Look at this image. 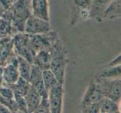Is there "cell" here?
<instances>
[{
  "label": "cell",
  "instance_id": "cell-1",
  "mask_svg": "<svg viewBox=\"0 0 121 113\" xmlns=\"http://www.w3.org/2000/svg\"><path fill=\"white\" fill-rule=\"evenodd\" d=\"M105 97L96 80H92L81 102L83 112H99L102 99Z\"/></svg>",
  "mask_w": 121,
  "mask_h": 113
},
{
  "label": "cell",
  "instance_id": "cell-2",
  "mask_svg": "<svg viewBox=\"0 0 121 113\" xmlns=\"http://www.w3.org/2000/svg\"><path fill=\"white\" fill-rule=\"evenodd\" d=\"M10 8L14 26L18 31L23 32L26 20L32 14L31 0H17Z\"/></svg>",
  "mask_w": 121,
  "mask_h": 113
},
{
  "label": "cell",
  "instance_id": "cell-3",
  "mask_svg": "<svg viewBox=\"0 0 121 113\" xmlns=\"http://www.w3.org/2000/svg\"><path fill=\"white\" fill-rule=\"evenodd\" d=\"M13 49L16 55L23 57L31 63H33L35 51L33 50L29 40V34L19 33L13 39Z\"/></svg>",
  "mask_w": 121,
  "mask_h": 113
},
{
  "label": "cell",
  "instance_id": "cell-4",
  "mask_svg": "<svg viewBox=\"0 0 121 113\" xmlns=\"http://www.w3.org/2000/svg\"><path fill=\"white\" fill-rule=\"evenodd\" d=\"M99 83L102 94L105 97L110 98L119 103L120 99V78H95Z\"/></svg>",
  "mask_w": 121,
  "mask_h": 113
},
{
  "label": "cell",
  "instance_id": "cell-5",
  "mask_svg": "<svg viewBox=\"0 0 121 113\" xmlns=\"http://www.w3.org/2000/svg\"><path fill=\"white\" fill-rule=\"evenodd\" d=\"M51 30V27L49 21L30 14L25 23L23 32L29 35H40L47 33Z\"/></svg>",
  "mask_w": 121,
  "mask_h": 113
},
{
  "label": "cell",
  "instance_id": "cell-6",
  "mask_svg": "<svg viewBox=\"0 0 121 113\" xmlns=\"http://www.w3.org/2000/svg\"><path fill=\"white\" fill-rule=\"evenodd\" d=\"M63 84L58 82L48 91V99L50 105V112L60 113L63 102Z\"/></svg>",
  "mask_w": 121,
  "mask_h": 113
},
{
  "label": "cell",
  "instance_id": "cell-7",
  "mask_svg": "<svg viewBox=\"0 0 121 113\" xmlns=\"http://www.w3.org/2000/svg\"><path fill=\"white\" fill-rule=\"evenodd\" d=\"M2 80L5 85L10 86L18 80L20 74L17 69V55L12 56L2 69Z\"/></svg>",
  "mask_w": 121,
  "mask_h": 113
},
{
  "label": "cell",
  "instance_id": "cell-8",
  "mask_svg": "<svg viewBox=\"0 0 121 113\" xmlns=\"http://www.w3.org/2000/svg\"><path fill=\"white\" fill-rule=\"evenodd\" d=\"M30 85L37 90L41 98L48 97V91L46 90L42 78V69L37 65L32 63L31 66V70L30 76L28 79Z\"/></svg>",
  "mask_w": 121,
  "mask_h": 113
},
{
  "label": "cell",
  "instance_id": "cell-9",
  "mask_svg": "<svg viewBox=\"0 0 121 113\" xmlns=\"http://www.w3.org/2000/svg\"><path fill=\"white\" fill-rule=\"evenodd\" d=\"M32 14L49 21L48 0H31Z\"/></svg>",
  "mask_w": 121,
  "mask_h": 113
},
{
  "label": "cell",
  "instance_id": "cell-10",
  "mask_svg": "<svg viewBox=\"0 0 121 113\" xmlns=\"http://www.w3.org/2000/svg\"><path fill=\"white\" fill-rule=\"evenodd\" d=\"M52 60V55L51 51V47L49 48H46L41 50L36 53L33 63L37 65L38 66L44 70L50 69V66H51V63Z\"/></svg>",
  "mask_w": 121,
  "mask_h": 113
},
{
  "label": "cell",
  "instance_id": "cell-11",
  "mask_svg": "<svg viewBox=\"0 0 121 113\" xmlns=\"http://www.w3.org/2000/svg\"><path fill=\"white\" fill-rule=\"evenodd\" d=\"M24 98L26 103L28 112H34L41 99V97L39 93L32 85H30L28 92L24 96Z\"/></svg>",
  "mask_w": 121,
  "mask_h": 113
},
{
  "label": "cell",
  "instance_id": "cell-12",
  "mask_svg": "<svg viewBox=\"0 0 121 113\" xmlns=\"http://www.w3.org/2000/svg\"><path fill=\"white\" fill-rule=\"evenodd\" d=\"M13 49V40L5 39L0 42V66H4L12 57L11 51Z\"/></svg>",
  "mask_w": 121,
  "mask_h": 113
},
{
  "label": "cell",
  "instance_id": "cell-13",
  "mask_svg": "<svg viewBox=\"0 0 121 113\" xmlns=\"http://www.w3.org/2000/svg\"><path fill=\"white\" fill-rule=\"evenodd\" d=\"M11 88L14 91V94L24 96L26 94L29 89L30 87V84L28 80L22 77H20L19 79L14 84L10 85Z\"/></svg>",
  "mask_w": 121,
  "mask_h": 113
},
{
  "label": "cell",
  "instance_id": "cell-14",
  "mask_svg": "<svg viewBox=\"0 0 121 113\" xmlns=\"http://www.w3.org/2000/svg\"><path fill=\"white\" fill-rule=\"evenodd\" d=\"M99 112L102 113H113L119 112L118 103L108 97H104L101 102Z\"/></svg>",
  "mask_w": 121,
  "mask_h": 113
},
{
  "label": "cell",
  "instance_id": "cell-15",
  "mask_svg": "<svg viewBox=\"0 0 121 113\" xmlns=\"http://www.w3.org/2000/svg\"><path fill=\"white\" fill-rule=\"evenodd\" d=\"M17 69L20 76L28 80L32 63L24 59L23 57L17 55Z\"/></svg>",
  "mask_w": 121,
  "mask_h": 113
},
{
  "label": "cell",
  "instance_id": "cell-16",
  "mask_svg": "<svg viewBox=\"0 0 121 113\" xmlns=\"http://www.w3.org/2000/svg\"><path fill=\"white\" fill-rule=\"evenodd\" d=\"M42 78L44 87L47 91H48L52 87H53L59 82L56 75H54V73L51 69L42 70Z\"/></svg>",
  "mask_w": 121,
  "mask_h": 113
},
{
  "label": "cell",
  "instance_id": "cell-17",
  "mask_svg": "<svg viewBox=\"0 0 121 113\" xmlns=\"http://www.w3.org/2000/svg\"><path fill=\"white\" fill-rule=\"evenodd\" d=\"M120 76V65L111 66L102 70L98 75L97 78H114Z\"/></svg>",
  "mask_w": 121,
  "mask_h": 113
},
{
  "label": "cell",
  "instance_id": "cell-18",
  "mask_svg": "<svg viewBox=\"0 0 121 113\" xmlns=\"http://www.w3.org/2000/svg\"><path fill=\"white\" fill-rule=\"evenodd\" d=\"M104 14L105 18H113L115 15L118 17L120 15V0H114L111 2V5H108L104 11Z\"/></svg>",
  "mask_w": 121,
  "mask_h": 113
},
{
  "label": "cell",
  "instance_id": "cell-19",
  "mask_svg": "<svg viewBox=\"0 0 121 113\" xmlns=\"http://www.w3.org/2000/svg\"><path fill=\"white\" fill-rule=\"evenodd\" d=\"M14 101L16 103L17 108V112H28L27 109V106L25 98L23 96L16 94H14Z\"/></svg>",
  "mask_w": 121,
  "mask_h": 113
},
{
  "label": "cell",
  "instance_id": "cell-20",
  "mask_svg": "<svg viewBox=\"0 0 121 113\" xmlns=\"http://www.w3.org/2000/svg\"><path fill=\"white\" fill-rule=\"evenodd\" d=\"M0 97L7 99H14V91L12 90L10 86L5 85V84H2L0 86Z\"/></svg>",
  "mask_w": 121,
  "mask_h": 113
},
{
  "label": "cell",
  "instance_id": "cell-21",
  "mask_svg": "<svg viewBox=\"0 0 121 113\" xmlns=\"http://www.w3.org/2000/svg\"><path fill=\"white\" fill-rule=\"evenodd\" d=\"M34 112H40V113H44V112H50V105L48 103V97L45 98H41V102L39 104L38 107L36 108Z\"/></svg>",
  "mask_w": 121,
  "mask_h": 113
},
{
  "label": "cell",
  "instance_id": "cell-22",
  "mask_svg": "<svg viewBox=\"0 0 121 113\" xmlns=\"http://www.w3.org/2000/svg\"><path fill=\"white\" fill-rule=\"evenodd\" d=\"M93 0H74V4L83 9H89L92 6Z\"/></svg>",
  "mask_w": 121,
  "mask_h": 113
},
{
  "label": "cell",
  "instance_id": "cell-23",
  "mask_svg": "<svg viewBox=\"0 0 121 113\" xmlns=\"http://www.w3.org/2000/svg\"><path fill=\"white\" fill-rule=\"evenodd\" d=\"M17 0H0L1 5L5 8H10Z\"/></svg>",
  "mask_w": 121,
  "mask_h": 113
}]
</instances>
